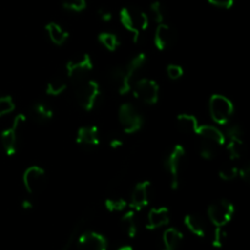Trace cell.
Wrapping results in <instances>:
<instances>
[{
    "label": "cell",
    "mask_w": 250,
    "mask_h": 250,
    "mask_svg": "<svg viewBox=\"0 0 250 250\" xmlns=\"http://www.w3.org/2000/svg\"><path fill=\"white\" fill-rule=\"evenodd\" d=\"M146 61V54L141 53L134 56L127 65L112 68L110 80L120 95H125L132 89V80L144 66Z\"/></svg>",
    "instance_id": "cell-1"
},
{
    "label": "cell",
    "mask_w": 250,
    "mask_h": 250,
    "mask_svg": "<svg viewBox=\"0 0 250 250\" xmlns=\"http://www.w3.org/2000/svg\"><path fill=\"white\" fill-rule=\"evenodd\" d=\"M120 22L124 28L132 34L134 43H137L142 32L148 28L149 17L143 10L138 7H124L120 11Z\"/></svg>",
    "instance_id": "cell-2"
},
{
    "label": "cell",
    "mask_w": 250,
    "mask_h": 250,
    "mask_svg": "<svg viewBox=\"0 0 250 250\" xmlns=\"http://www.w3.org/2000/svg\"><path fill=\"white\" fill-rule=\"evenodd\" d=\"M100 97V87L95 81L83 80L76 83L75 98L78 105L85 111H92Z\"/></svg>",
    "instance_id": "cell-3"
},
{
    "label": "cell",
    "mask_w": 250,
    "mask_h": 250,
    "mask_svg": "<svg viewBox=\"0 0 250 250\" xmlns=\"http://www.w3.org/2000/svg\"><path fill=\"white\" fill-rule=\"evenodd\" d=\"M185 161L186 149L180 144H176L165 159V167L167 172L170 173L171 188L175 190L178 189V187H180L181 175H182Z\"/></svg>",
    "instance_id": "cell-4"
},
{
    "label": "cell",
    "mask_w": 250,
    "mask_h": 250,
    "mask_svg": "<svg viewBox=\"0 0 250 250\" xmlns=\"http://www.w3.org/2000/svg\"><path fill=\"white\" fill-rule=\"evenodd\" d=\"M209 111L215 124L227 125L234 114V105L225 95L214 94L210 98Z\"/></svg>",
    "instance_id": "cell-5"
},
{
    "label": "cell",
    "mask_w": 250,
    "mask_h": 250,
    "mask_svg": "<svg viewBox=\"0 0 250 250\" xmlns=\"http://www.w3.org/2000/svg\"><path fill=\"white\" fill-rule=\"evenodd\" d=\"M119 121L125 133L133 134L143 127V117L137 107L129 103H125L119 109Z\"/></svg>",
    "instance_id": "cell-6"
},
{
    "label": "cell",
    "mask_w": 250,
    "mask_h": 250,
    "mask_svg": "<svg viewBox=\"0 0 250 250\" xmlns=\"http://www.w3.org/2000/svg\"><path fill=\"white\" fill-rule=\"evenodd\" d=\"M93 70V61L88 54L73 58L66 63V77L72 82L78 83L83 80H87L88 75Z\"/></svg>",
    "instance_id": "cell-7"
},
{
    "label": "cell",
    "mask_w": 250,
    "mask_h": 250,
    "mask_svg": "<svg viewBox=\"0 0 250 250\" xmlns=\"http://www.w3.org/2000/svg\"><path fill=\"white\" fill-rule=\"evenodd\" d=\"M24 122H26V116H24L23 114L16 115L11 127H9V128L4 129V131L1 132L0 141H1L2 149H4L6 155L12 156L16 154L20 129H21V126Z\"/></svg>",
    "instance_id": "cell-8"
},
{
    "label": "cell",
    "mask_w": 250,
    "mask_h": 250,
    "mask_svg": "<svg viewBox=\"0 0 250 250\" xmlns=\"http://www.w3.org/2000/svg\"><path fill=\"white\" fill-rule=\"evenodd\" d=\"M208 215L216 227H225L234 215V205L227 199H220L208 208Z\"/></svg>",
    "instance_id": "cell-9"
},
{
    "label": "cell",
    "mask_w": 250,
    "mask_h": 250,
    "mask_svg": "<svg viewBox=\"0 0 250 250\" xmlns=\"http://www.w3.org/2000/svg\"><path fill=\"white\" fill-rule=\"evenodd\" d=\"M159 92V84L150 78H142L134 84L133 88L134 98L146 105H154L158 103Z\"/></svg>",
    "instance_id": "cell-10"
},
{
    "label": "cell",
    "mask_w": 250,
    "mask_h": 250,
    "mask_svg": "<svg viewBox=\"0 0 250 250\" xmlns=\"http://www.w3.org/2000/svg\"><path fill=\"white\" fill-rule=\"evenodd\" d=\"M22 182L29 194H37L44 189L46 183V175L43 167L32 165L24 170L22 176Z\"/></svg>",
    "instance_id": "cell-11"
},
{
    "label": "cell",
    "mask_w": 250,
    "mask_h": 250,
    "mask_svg": "<svg viewBox=\"0 0 250 250\" xmlns=\"http://www.w3.org/2000/svg\"><path fill=\"white\" fill-rule=\"evenodd\" d=\"M150 186L151 185L149 181H143V182L137 183L136 187L132 190L131 200H129V207H131L132 210L139 212L149 204V189H150Z\"/></svg>",
    "instance_id": "cell-12"
},
{
    "label": "cell",
    "mask_w": 250,
    "mask_h": 250,
    "mask_svg": "<svg viewBox=\"0 0 250 250\" xmlns=\"http://www.w3.org/2000/svg\"><path fill=\"white\" fill-rule=\"evenodd\" d=\"M176 41L175 29L171 26L166 24L165 22L159 23L156 27L155 36H154V45L159 51H164L173 45Z\"/></svg>",
    "instance_id": "cell-13"
},
{
    "label": "cell",
    "mask_w": 250,
    "mask_h": 250,
    "mask_svg": "<svg viewBox=\"0 0 250 250\" xmlns=\"http://www.w3.org/2000/svg\"><path fill=\"white\" fill-rule=\"evenodd\" d=\"M80 250H107V242L104 236L97 232H87L78 239Z\"/></svg>",
    "instance_id": "cell-14"
},
{
    "label": "cell",
    "mask_w": 250,
    "mask_h": 250,
    "mask_svg": "<svg viewBox=\"0 0 250 250\" xmlns=\"http://www.w3.org/2000/svg\"><path fill=\"white\" fill-rule=\"evenodd\" d=\"M76 142L83 146H98L100 143L99 128L95 126H84L78 128Z\"/></svg>",
    "instance_id": "cell-15"
},
{
    "label": "cell",
    "mask_w": 250,
    "mask_h": 250,
    "mask_svg": "<svg viewBox=\"0 0 250 250\" xmlns=\"http://www.w3.org/2000/svg\"><path fill=\"white\" fill-rule=\"evenodd\" d=\"M168 222H170V211H168L167 208H153L148 214L146 229H158L160 227L166 226Z\"/></svg>",
    "instance_id": "cell-16"
},
{
    "label": "cell",
    "mask_w": 250,
    "mask_h": 250,
    "mask_svg": "<svg viewBox=\"0 0 250 250\" xmlns=\"http://www.w3.org/2000/svg\"><path fill=\"white\" fill-rule=\"evenodd\" d=\"M197 134L202 137L204 141L211 142V143L216 144V146H225L226 144L225 134L215 126H210V125H202L200 126L199 125L197 129Z\"/></svg>",
    "instance_id": "cell-17"
},
{
    "label": "cell",
    "mask_w": 250,
    "mask_h": 250,
    "mask_svg": "<svg viewBox=\"0 0 250 250\" xmlns=\"http://www.w3.org/2000/svg\"><path fill=\"white\" fill-rule=\"evenodd\" d=\"M185 225L193 234L198 237H204L207 233V224L204 219L197 214H188L185 216Z\"/></svg>",
    "instance_id": "cell-18"
},
{
    "label": "cell",
    "mask_w": 250,
    "mask_h": 250,
    "mask_svg": "<svg viewBox=\"0 0 250 250\" xmlns=\"http://www.w3.org/2000/svg\"><path fill=\"white\" fill-rule=\"evenodd\" d=\"M45 31L46 33H48L49 39H50L55 45L59 46L62 45V44L67 41L68 37H70L68 32L66 31V29H63L62 27L59 23H56V22H49V23H46Z\"/></svg>",
    "instance_id": "cell-19"
},
{
    "label": "cell",
    "mask_w": 250,
    "mask_h": 250,
    "mask_svg": "<svg viewBox=\"0 0 250 250\" xmlns=\"http://www.w3.org/2000/svg\"><path fill=\"white\" fill-rule=\"evenodd\" d=\"M227 151L232 160H239L246 154V144H244V137H231L226 138Z\"/></svg>",
    "instance_id": "cell-20"
},
{
    "label": "cell",
    "mask_w": 250,
    "mask_h": 250,
    "mask_svg": "<svg viewBox=\"0 0 250 250\" xmlns=\"http://www.w3.org/2000/svg\"><path fill=\"white\" fill-rule=\"evenodd\" d=\"M183 241L182 232L178 231L177 229H167L163 234V250H177L180 248L181 243Z\"/></svg>",
    "instance_id": "cell-21"
},
{
    "label": "cell",
    "mask_w": 250,
    "mask_h": 250,
    "mask_svg": "<svg viewBox=\"0 0 250 250\" xmlns=\"http://www.w3.org/2000/svg\"><path fill=\"white\" fill-rule=\"evenodd\" d=\"M176 122H177L178 128L187 134L197 133V129L199 127V122H198V119L194 115L181 114L177 116Z\"/></svg>",
    "instance_id": "cell-22"
},
{
    "label": "cell",
    "mask_w": 250,
    "mask_h": 250,
    "mask_svg": "<svg viewBox=\"0 0 250 250\" xmlns=\"http://www.w3.org/2000/svg\"><path fill=\"white\" fill-rule=\"evenodd\" d=\"M67 88V77L66 76H54L48 82L45 88V93L51 97L61 95Z\"/></svg>",
    "instance_id": "cell-23"
},
{
    "label": "cell",
    "mask_w": 250,
    "mask_h": 250,
    "mask_svg": "<svg viewBox=\"0 0 250 250\" xmlns=\"http://www.w3.org/2000/svg\"><path fill=\"white\" fill-rule=\"evenodd\" d=\"M32 115L38 122H48L53 119L54 111L44 103H36L32 106Z\"/></svg>",
    "instance_id": "cell-24"
},
{
    "label": "cell",
    "mask_w": 250,
    "mask_h": 250,
    "mask_svg": "<svg viewBox=\"0 0 250 250\" xmlns=\"http://www.w3.org/2000/svg\"><path fill=\"white\" fill-rule=\"evenodd\" d=\"M122 227L124 231L126 232L127 236L129 238H134L137 234V220H136V211L134 210H129L126 214L122 216L121 219Z\"/></svg>",
    "instance_id": "cell-25"
},
{
    "label": "cell",
    "mask_w": 250,
    "mask_h": 250,
    "mask_svg": "<svg viewBox=\"0 0 250 250\" xmlns=\"http://www.w3.org/2000/svg\"><path fill=\"white\" fill-rule=\"evenodd\" d=\"M98 41H99V43L109 51L117 50V48H119L120 44H121L116 34L110 33V32H103V33H100L99 37H98Z\"/></svg>",
    "instance_id": "cell-26"
},
{
    "label": "cell",
    "mask_w": 250,
    "mask_h": 250,
    "mask_svg": "<svg viewBox=\"0 0 250 250\" xmlns=\"http://www.w3.org/2000/svg\"><path fill=\"white\" fill-rule=\"evenodd\" d=\"M105 208L110 212H121L126 209L127 202L121 197H109L105 199Z\"/></svg>",
    "instance_id": "cell-27"
},
{
    "label": "cell",
    "mask_w": 250,
    "mask_h": 250,
    "mask_svg": "<svg viewBox=\"0 0 250 250\" xmlns=\"http://www.w3.org/2000/svg\"><path fill=\"white\" fill-rule=\"evenodd\" d=\"M199 154L203 159H205V160H214L217 155L216 144L211 143V142L204 141L202 146H200Z\"/></svg>",
    "instance_id": "cell-28"
},
{
    "label": "cell",
    "mask_w": 250,
    "mask_h": 250,
    "mask_svg": "<svg viewBox=\"0 0 250 250\" xmlns=\"http://www.w3.org/2000/svg\"><path fill=\"white\" fill-rule=\"evenodd\" d=\"M150 14L151 16L154 17V20H155V22H158V23H163V22H165V17H166V12H165V7H164L163 2L160 1H153L150 4Z\"/></svg>",
    "instance_id": "cell-29"
},
{
    "label": "cell",
    "mask_w": 250,
    "mask_h": 250,
    "mask_svg": "<svg viewBox=\"0 0 250 250\" xmlns=\"http://www.w3.org/2000/svg\"><path fill=\"white\" fill-rule=\"evenodd\" d=\"M62 7L71 12H82L87 9V0H63Z\"/></svg>",
    "instance_id": "cell-30"
},
{
    "label": "cell",
    "mask_w": 250,
    "mask_h": 250,
    "mask_svg": "<svg viewBox=\"0 0 250 250\" xmlns=\"http://www.w3.org/2000/svg\"><path fill=\"white\" fill-rule=\"evenodd\" d=\"M15 110V103L10 95H0V117L11 114Z\"/></svg>",
    "instance_id": "cell-31"
},
{
    "label": "cell",
    "mask_w": 250,
    "mask_h": 250,
    "mask_svg": "<svg viewBox=\"0 0 250 250\" xmlns=\"http://www.w3.org/2000/svg\"><path fill=\"white\" fill-rule=\"evenodd\" d=\"M219 176L224 181H233L238 176V167L233 165H226L220 170Z\"/></svg>",
    "instance_id": "cell-32"
},
{
    "label": "cell",
    "mask_w": 250,
    "mask_h": 250,
    "mask_svg": "<svg viewBox=\"0 0 250 250\" xmlns=\"http://www.w3.org/2000/svg\"><path fill=\"white\" fill-rule=\"evenodd\" d=\"M227 238V233L224 229V227H216L214 232V237H212V246L215 248H221L224 246L225 241Z\"/></svg>",
    "instance_id": "cell-33"
},
{
    "label": "cell",
    "mask_w": 250,
    "mask_h": 250,
    "mask_svg": "<svg viewBox=\"0 0 250 250\" xmlns=\"http://www.w3.org/2000/svg\"><path fill=\"white\" fill-rule=\"evenodd\" d=\"M166 73H167L168 78H171L172 81H176L182 77L185 71H183L182 66L180 65H168L167 68H166Z\"/></svg>",
    "instance_id": "cell-34"
},
{
    "label": "cell",
    "mask_w": 250,
    "mask_h": 250,
    "mask_svg": "<svg viewBox=\"0 0 250 250\" xmlns=\"http://www.w3.org/2000/svg\"><path fill=\"white\" fill-rule=\"evenodd\" d=\"M208 2L219 9H231L234 5V0H208Z\"/></svg>",
    "instance_id": "cell-35"
},
{
    "label": "cell",
    "mask_w": 250,
    "mask_h": 250,
    "mask_svg": "<svg viewBox=\"0 0 250 250\" xmlns=\"http://www.w3.org/2000/svg\"><path fill=\"white\" fill-rule=\"evenodd\" d=\"M98 16H99V19L102 20L103 22H110L112 20V11L111 10L106 9V7H100L99 10H98Z\"/></svg>",
    "instance_id": "cell-36"
},
{
    "label": "cell",
    "mask_w": 250,
    "mask_h": 250,
    "mask_svg": "<svg viewBox=\"0 0 250 250\" xmlns=\"http://www.w3.org/2000/svg\"><path fill=\"white\" fill-rule=\"evenodd\" d=\"M238 176L244 182H248L250 180V166L248 164H243L241 167H238Z\"/></svg>",
    "instance_id": "cell-37"
},
{
    "label": "cell",
    "mask_w": 250,
    "mask_h": 250,
    "mask_svg": "<svg viewBox=\"0 0 250 250\" xmlns=\"http://www.w3.org/2000/svg\"><path fill=\"white\" fill-rule=\"evenodd\" d=\"M124 146V141H122L121 138H114V139H111V141H110V146H111V148H114V149H119L120 146Z\"/></svg>",
    "instance_id": "cell-38"
},
{
    "label": "cell",
    "mask_w": 250,
    "mask_h": 250,
    "mask_svg": "<svg viewBox=\"0 0 250 250\" xmlns=\"http://www.w3.org/2000/svg\"><path fill=\"white\" fill-rule=\"evenodd\" d=\"M22 209L23 210H32L33 209V204L29 200H23L22 202Z\"/></svg>",
    "instance_id": "cell-39"
},
{
    "label": "cell",
    "mask_w": 250,
    "mask_h": 250,
    "mask_svg": "<svg viewBox=\"0 0 250 250\" xmlns=\"http://www.w3.org/2000/svg\"><path fill=\"white\" fill-rule=\"evenodd\" d=\"M116 250H133V248H132L131 246H121V247H119Z\"/></svg>",
    "instance_id": "cell-40"
}]
</instances>
